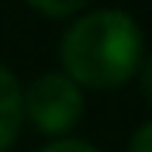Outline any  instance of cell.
I'll use <instances>...</instances> for the list:
<instances>
[{
  "instance_id": "1",
  "label": "cell",
  "mask_w": 152,
  "mask_h": 152,
  "mask_svg": "<svg viewBox=\"0 0 152 152\" xmlns=\"http://www.w3.org/2000/svg\"><path fill=\"white\" fill-rule=\"evenodd\" d=\"M59 56L76 86H118L142 66V28L128 10H90L62 35Z\"/></svg>"
},
{
  "instance_id": "2",
  "label": "cell",
  "mask_w": 152,
  "mask_h": 152,
  "mask_svg": "<svg viewBox=\"0 0 152 152\" xmlns=\"http://www.w3.org/2000/svg\"><path fill=\"white\" fill-rule=\"evenodd\" d=\"M24 114L35 121L38 132L62 135L83 114V94L66 73H42L24 90Z\"/></svg>"
},
{
  "instance_id": "3",
  "label": "cell",
  "mask_w": 152,
  "mask_h": 152,
  "mask_svg": "<svg viewBox=\"0 0 152 152\" xmlns=\"http://www.w3.org/2000/svg\"><path fill=\"white\" fill-rule=\"evenodd\" d=\"M24 121V90L18 76L0 62V152H7Z\"/></svg>"
},
{
  "instance_id": "4",
  "label": "cell",
  "mask_w": 152,
  "mask_h": 152,
  "mask_svg": "<svg viewBox=\"0 0 152 152\" xmlns=\"http://www.w3.org/2000/svg\"><path fill=\"white\" fill-rule=\"evenodd\" d=\"M28 4H31V7H38L42 14H48V18H66V14L80 10L86 0H28Z\"/></svg>"
},
{
  "instance_id": "5",
  "label": "cell",
  "mask_w": 152,
  "mask_h": 152,
  "mask_svg": "<svg viewBox=\"0 0 152 152\" xmlns=\"http://www.w3.org/2000/svg\"><path fill=\"white\" fill-rule=\"evenodd\" d=\"M38 152H97L90 142H80V138H59V142L45 145V149H38Z\"/></svg>"
},
{
  "instance_id": "6",
  "label": "cell",
  "mask_w": 152,
  "mask_h": 152,
  "mask_svg": "<svg viewBox=\"0 0 152 152\" xmlns=\"http://www.w3.org/2000/svg\"><path fill=\"white\" fill-rule=\"evenodd\" d=\"M128 152H152V121H145L142 128H135Z\"/></svg>"
},
{
  "instance_id": "7",
  "label": "cell",
  "mask_w": 152,
  "mask_h": 152,
  "mask_svg": "<svg viewBox=\"0 0 152 152\" xmlns=\"http://www.w3.org/2000/svg\"><path fill=\"white\" fill-rule=\"evenodd\" d=\"M142 94H145V100L152 104V59L142 62Z\"/></svg>"
}]
</instances>
